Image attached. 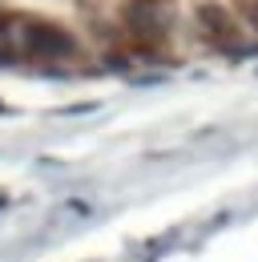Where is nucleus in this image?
<instances>
[{"label": "nucleus", "instance_id": "nucleus-3", "mask_svg": "<svg viewBox=\"0 0 258 262\" xmlns=\"http://www.w3.org/2000/svg\"><path fill=\"white\" fill-rule=\"evenodd\" d=\"M198 20H202V33L210 36L214 45H234L238 40V20L226 12L222 4H202L198 8Z\"/></svg>", "mask_w": 258, "mask_h": 262}, {"label": "nucleus", "instance_id": "nucleus-2", "mask_svg": "<svg viewBox=\"0 0 258 262\" xmlns=\"http://www.w3.org/2000/svg\"><path fill=\"white\" fill-rule=\"evenodd\" d=\"M25 45H29L36 57H69L77 53V40L57 29V25H45V20H29L25 25Z\"/></svg>", "mask_w": 258, "mask_h": 262}, {"label": "nucleus", "instance_id": "nucleus-4", "mask_svg": "<svg viewBox=\"0 0 258 262\" xmlns=\"http://www.w3.org/2000/svg\"><path fill=\"white\" fill-rule=\"evenodd\" d=\"M250 25H254V29H258V0H254V4H250Z\"/></svg>", "mask_w": 258, "mask_h": 262}, {"label": "nucleus", "instance_id": "nucleus-1", "mask_svg": "<svg viewBox=\"0 0 258 262\" xmlns=\"http://www.w3.org/2000/svg\"><path fill=\"white\" fill-rule=\"evenodd\" d=\"M174 20H178V4L174 0H129L125 4V25H129V33H137L141 40L165 36Z\"/></svg>", "mask_w": 258, "mask_h": 262}]
</instances>
